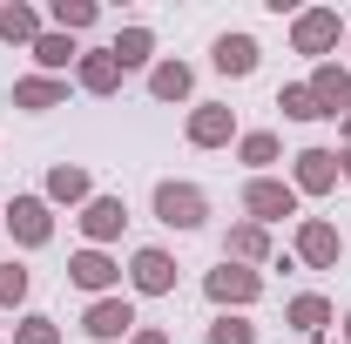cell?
<instances>
[{"instance_id":"26","label":"cell","mask_w":351,"mask_h":344,"mask_svg":"<svg viewBox=\"0 0 351 344\" xmlns=\"http://www.w3.org/2000/svg\"><path fill=\"white\" fill-rule=\"evenodd\" d=\"M237 156H243V162H250V169H270V162H277V135L270 129H257V135H243V142H237Z\"/></svg>"},{"instance_id":"20","label":"cell","mask_w":351,"mask_h":344,"mask_svg":"<svg viewBox=\"0 0 351 344\" xmlns=\"http://www.w3.org/2000/svg\"><path fill=\"white\" fill-rule=\"evenodd\" d=\"M27 54L41 61V75H68V61H75L82 47H75V34H54V27H41V41L27 47Z\"/></svg>"},{"instance_id":"25","label":"cell","mask_w":351,"mask_h":344,"mask_svg":"<svg viewBox=\"0 0 351 344\" xmlns=\"http://www.w3.org/2000/svg\"><path fill=\"white\" fill-rule=\"evenodd\" d=\"M277 108H284L291 122H324V108H317L311 82H291V88H277Z\"/></svg>"},{"instance_id":"21","label":"cell","mask_w":351,"mask_h":344,"mask_svg":"<svg viewBox=\"0 0 351 344\" xmlns=\"http://www.w3.org/2000/svg\"><path fill=\"white\" fill-rule=\"evenodd\" d=\"M189 88H196L189 61H156V68H149V95H156V101H182Z\"/></svg>"},{"instance_id":"12","label":"cell","mask_w":351,"mask_h":344,"mask_svg":"<svg viewBox=\"0 0 351 344\" xmlns=\"http://www.w3.org/2000/svg\"><path fill=\"white\" fill-rule=\"evenodd\" d=\"M122 223H129L122 196H88V203H82V230H88V243H108V236H122Z\"/></svg>"},{"instance_id":"8","label":"cell","mask_w":351,"mask_h":344,"mask_svg":"<svg viewBox=\"0 0 351 344\" xmlns=\"http://www.w3.org/2000/svg\"><path fill=\"white\" fill-rule=\"evenodd\" d=\"M115 277H122V263L108 257V250H75L68 257V284H82L95 297H115Z\"/></svg>"},{"instance_id":"32","label":"cell","mask_w":351,"mask_h":344,"mask_svg":"<svg viewBox=\"0 0 351 344\" xmlns=\"http://www.w3.org/2000/svg\"><path fill=\"white\" fill-rule=\"evenodd\" d=\"M345 149H351V108H345Z\"/></svg>"},{"instance_id":"10","label":"cell","mask_w":351,"mask_h":344,"mask_svg":"<svg viewBox=\"0 0 351 344\" xmlns=\"http://www.w3.org/2000/svg\"><path fill=\"white\" fill-rule=\"evenodd\" d=\"M291 162H298V182H291L298 196H324V189H338V156H331V149H298Z\"/></svg>"},{"instance_id":"31","label":"cell","mask_w":351,"mask_h":344,"mask_svg":"<svg viewBox=\"0 0 351 344\" xmlns=\"http://www.w3.org/2000/svg\"><path fill=\"white\" fill-rule=\"evenodd\" d=\"M338 175H351V149H345V156H338Z\"/></svg>"},{"instance_id":"16","label":"cell","mask_w":351,"mask_h":344,"mask_svg":"<svg viewBox=\"0 0 351 344\" xmlns=\"http://www.w3.org/2000/svg\"><path fill=\"white\" fill-rule=\"evenodd\" d=\"M61 101H68V82H61V75H27V82H14V108H27V115L61 108Z\"/></svg>"},{"instance_id":"1","label":"cell","mask_w":351,"mask_h":344,"mask_svg":"<svg viewBox=\"0 0 351 344\" xmlns=\"http://www.w3.org/2000/svg\"><path fill=\"white\" fill-rule=\"evenodd\" d=\"M203 216H210V196H203L196 182H156V223H169V230H203Z\"/></svg>"},{"instance_id":"9","label":"cell","mask_w":351,"mask_h":344,"mask_svg":"<svg viewBox=\"0 0 351 344\" xmlns=\"http://www.w3.org/2000/svg\"><path fill=\"white\" fill-rule=\"evenodd\" d=\"M82 331H88L95 344L129 338V331H135V304H129V297H95V304H88V317H82Z\"/></svg>"},{"instance_id":"15","label":"cell","mask_w":351,"mask_h":344,"mask_svg":"<svg viewBox=\"0 0 351 344\" xmlns=\"http://www.w3.org/2000/svg\"><path fill=\"white\" fill-rule=\"evenodd\" d=\"M75 82H82L88 95H115V88H122V68H115L108 47H88L82 61H75Z\"/></svg>"},{"instance_id":"7","label":"cell","mask_w":351,"mask_h":344,"mask_svg":"<svg viewBox=\"0 0 351 344\" xmlns=\"http://www.w3.org/2000/svg\"><path fill=\"white\" fill-rule=\"evenodd\" d=\"M298 257H304L311 270H331V263L345 257V236H338L324 216H304V223H298Z\"/></svg>"},{"instance_id":"19","label":"cell","mask_w":351,"mask_h":344,"mask_svg":"<svg viewBox=\"0 0 351 344\" xmlns=\"http://www.w3.org/2000/svg\"><path fill=\"white\" fill-rule=\"evenodd\" d=\"M108 54H115V68L129 75V68H149V54H156V34L149 27H122L115 41H108Z\"/></svg>"},{"instance_id":"28","label":"cell","mask_w":351,"mask_h":344,"mask_svg":"<svg viewBox=\"0 0 351 344\" xmlns=\"http://www.w3.org/2000/svg\"><path fill=\"white\" fill-rule=\"evenodd\" d=\"M27 284H34V277H27L21 263H0V310H14V304H27Z\"/></svg>"},{"instance_id":"3","label":"cell","mask_w":351,"mask_h":344,"mask_svg":"<svg viewBox=\"0 0 351 344\" xmlns=\"http://www.w3.org/2000/svg\"><path fill=\"white\" fill-rule=\"evenodd\" d=\"M338 41H345L338 7H311V14H298V21H291V47H298V54H317V61H324Z\"/></svg>"},{"instance_id":"23","label":"cell","mask_w":351,"mask_h":344,"mask_svg":"<svg viewBox=\"0 0 351 344\" xmlns=\"http://www.w3.org/2000/svg\"><path fill=\"white\" fill-rule=\"evenodd\" d=\"M223 257H230V263H263V257H270V236H263V223H237Z\"/></svg>"},{"instance_id":"5","label":"cell","mask_w":351,"mask_h":344,"mask_svg":"<svg viewBox=\"0 0 351 344\" xmlns=\"http://www.w3.org/2000/svg\"><path fill=\"white\" fill-rule=\"evenodd\" d=\"M7 230H14V243L41 250L47 236H54V216H47V196H14V203H7Z\"/></svg>"},{"instance_id":"17","label":"cell","mask_w":351,"mask_h":344,"mask_svg":"<svg viewBox=\"0 0 351 344\" xmlns=\"http://www.w3.org/2000/svg\"><path fill=\"white\" fill-rule=\"evenodd\" d=\"M0 41L34 47V41H41V14H34L27 0H0Z\"/></svg>"},{"instance_id":"33","label":"cell","mask_w":351,"mask_h":344,"mask_svg":"<svg viewBox=\"0 0 351 344\" xmlns=\"http://www.w3.org/2000/svg\"><path fill=\"white\" fill-rule=\"evenodd\" d=\"M345 344H351V310H345Z\"/></svg>"},{"instance_id":"29","label":"cell","mask_w":351,"mask_h":344,"mask_svg":"<svg viewBox=\"0 0 351 344\" xmlns=\"http://www.w3.org/2000/svg\"><path fill=\"white\" fill-rule=\"evenodd\" d=\"M14 344H61V324H54V317H21Z\"/></svg>"},{"instance_id":"6","label":"cell","mask_w":351,"mask_h":344,"mask_svg":"<svg viewBox=\"0 0 351 344\" xmlns=\"http://www.w3.org/2000/svg\"><path fill=\"white\" fill-rule=\"evenodd\" d=\"M129 284L142 291V297H169V291H176V257L156 250V243L135 250V257H129Z\"/></svg>"},{"instance_id":"30","label":"cell","mask_w":351,"mask_h":344,"mask_svg":"<svg viewBox=\"0 0 351 344\" xmlns=\"http://www.w3.org/2000/svg\"><path fill=\"white\" fill-rule=\"evenodd\" d=\"M129 344H169V331H135Z\"/></svg>"},{"instance_id":"11","label":"cell","mask_w":351,"mask_h":344,"mask_svg":"<svg viewBox=\"0 0 351 344\" xmlns=\"http://www.w3.org/2000/svg\"><path fill=\"white\" fill-rule=\"evenodd\" d=\"M230 135H237V115H230L223 101H196V108H189V142H196V149H223Z\"/></svg>"},{"instance_id":"2","label":"cell","mask_w":351,"mask_h":344,"mask_svg":"<svg viewBox=\"0 0 351 344\" xmlns=\"http://www.w3.org/2000/svg\"><path fill=\"white\" fill-rule=\"evenodd\" d=\"M203 291H210V304H223V310H230V304L243 310V304H257V297H263V277L250 270V263H230V257H223L217 270L203 277Z\"/></svg>"},{"instance_id":"4","label":"cell","mask_w":351,"mask_h":344,"mask_svg":"<svg viewBox=\"0 0 351 344\" xmlns=\"http://www.w3.org/2000/svg\"><path fill=\"white\" fill-rule=\"evenodd\" d=\"M243 210H250V223H284V216H298V189L277 182V175H250L243 182Z\"/></svg>"},{"instance_id":"24","label":"cell","mask_w":351,"mask_h":344,"mask_svg":"<svg viewBox=\"0 0 351 344\" xmlns=\"http://www.w3.org/2000/svg\"><path fill=\"white\" fill-rule=\"evenodd\" d=\"M47 21H54V34H82V27L101 21V7H95V0H54V7H47Z\"/></svg>"},{"instance_id":"14","label":"cell","mask_w":351,"mask_h":344,"mask_svg":"<svg viewBox=\"0 0 351 344\" xmlns=\"http://www.w3.org/2000/svg\"><path fill=\"white\" fill-rule=\"evenodd\" d=\"M257 54H263V47L250 41V34H217V47H210L217 75H237V82H243V75H257Z\"/></svg>"},{"instance_id":"22","label":"cell","mask_w":351,"mask_h":344,"mask_svg":"<svg viewBox=\"0 0 351 344\" xmlns=\"http://www.w3.org/2000/svg\"><path fill=\"white\" fill-rule=\"evenodd\" d=\"M47 203H88V169L54 162V169H47Z\"/></svg>"},{"instance_id":"27","label":"cell","mask_w":351,"mask_h":344,"mask_svg":"<svg viewBox=\"0 0 351 344\" xmlns=\"http://www.w3.org/2000/svg\"><path fill=\"white\" fill-rule=\"evenodd\" d=\"M210 344H257V324H250V317H230V310H223L217 324H210Z\"/></svg>"},{"instance_id":"13","label":"cell","mask_w":351,"mask_h":344,"mask_svg":"<svg viewBox=\"0 0 351 344\" xmlns=\"http://www.w3.org/2000/svg\"><path fill=\"white\" fill-rule=\"evenodd\" d=\"M311 95H317V108H324V115H345V108H351V68H338V61H317Z\"/></svg>"},{"instance_id":"18","label":"cell","mask_w":351,"mask_h":344,"mask_svg":"<svg viewBox=\"0 0 351 344\" xmlns=\"http://www.w3.org/2000/svg\"><path fill=\"white\" fill-rule=\"evenodd\" d=\"M284 324H291L298 338H317V331L331 324V304L317 297V291H304V297H291V304H284Z\"/></svg>"}]
</instances>
